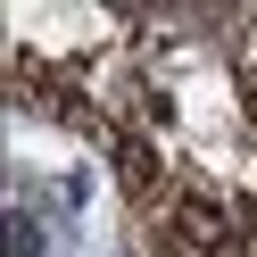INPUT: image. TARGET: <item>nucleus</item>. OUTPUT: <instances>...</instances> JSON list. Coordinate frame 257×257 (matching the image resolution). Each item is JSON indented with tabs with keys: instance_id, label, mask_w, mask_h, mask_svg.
I'll list each match as a JSON object with an SVG mask.
<instances>
[{
	"instance_id": "f257e3e1",
	"label": "nucleus",
	"mask_w": 257,
	"mask_h": 257,
	"mask_svg": "<svg viewBox=\"0 0 257 257\" xmlns=\"http://www.w3.org/2000/svg\"><path fill=\"white\" fill-rule=\"evenodd\" d=\"M9 257H42V224L25 207H9Z\"/></svg>"
}]
</instances>
